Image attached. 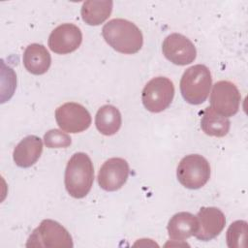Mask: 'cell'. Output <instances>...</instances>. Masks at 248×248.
I'll use <instances>...</instances> for the list:
<instances>
[{
  "mask_svg": "<svg viewBox=\"0 0 248 248\" xmlns=\"http://www.w3.org/2000/svg\"><path fill=\"white\" fill-rule=\"evenodd\" d=\"M102 35L113 49L124 54L138 52L143 44L140 28L123 18H113L107 22L102 29Z\"/></svg>",
  "mask_w": 248,
  "mask_h": 248,
  "instance_id": "6da1fadb",
  "label": "cell"
},
{
  "mask_svg": "<svg viewBox=\"0 0 248 248\" xmlns=\"http://www.w3.org/2000/svg\"><path fill=\"white\" fill-rule=\"evenodd\" d=\"M94 168L89 156L83 152L75 153L66 166L64 183L69 195L75 199L84 198L92 188Z\"/></svg>",
  "mask_w": 248,
  "mask_h": 248,
  "instance_id": "7a4b0ae2",
  "label": "cell"
},
{
  "mask_svg": "<svg viewBox=\"0 0 248 248\" xmlns=\"http://www.w3.org/2000/svg\"><path fill=\"white\" fill-rule=\"evenodd\" d=\"M212 85L209 69L205 65L197 64L189 67L182 75L180 92L183 99L191 105H201L208 97Z\"/></svg>",
  "mask_w": 248,
  "mask_h": 248,
  "instance_id": "3957f363",
  "label": "cell"
},
{
  "mask_svg": "<svg viewBox=\"0 0 248 248\" xmlns=\"http://www.w3.org/2000/svg\"><path fill=\"white\" fill-rule=\"evenodd\" d=\"M70 232L58 222L43 220L29 235L26 247H73Z\"/></svg>",
  "mask_w": 248,
  "mask_h": 248,
  "instance_id": "277c9868",
  "label": "cell"
},
{
  "mask_svg": "<svg viewBox=\"0 0 248 248\" xmlns=\"http://www.w3.org/2000/svg\"><path fill=\"white\" fill-rule=\"evenodd\" d=\"M179 183L188 189H200L210 178L208 161L199 154H190L183 157L176 169Z\"/></svg>",
  "mask_w": 248,
  "mask_h": 248,
  "instance_id": "5b68a950",
  "label": "cell"
},
{
  "mask_svg": "<svg viewBox=\"0 0 248 248\" xmlns=\"http://www.w3.org/2000/svg\"><path fill=\"white\" fill-rule=\"evenodd\" d=\"M174 86L166 77H156L150 79L142 89L141 101L144 108L150 112H161L172 102Z\"/></svg>",
  "mask_w": 248,
  "mask_h": 248,
  "instance_id": "8992f818",
  "label": "cell"
},
{
  "mask_svg": "<svg viewBox=\"0 0 248 248\" xmlns=\"http://www.w3.org/2000/svg\"><path fill=\"white\" fill-rule=\"evenodd\" d=\"M240 100V93L234 83L229 80H220L212 87L210 108L215 112L230 117L238 111Z\"/></svg>",
  "mask_w": 248,
  "mask_h": 248,
  "instance_id": "52a82bcc",
  "label": "cell"
},
{
  "mask_svg": "<svg viewBox=\"0 0 248 248\" xmlns=\"http://www.w3.org/2000/svg\"><path fill=\"white\" fill-rule=\"evenodd\" d=\"M55 119L61 130L67 133H80L91 125L89 111L80 104L68 102L55 110Z\"/></svg>",
  "mask_w": 248,
  "mask_h": 248,
  "instance_id": "ba28073f",
  "label": "cell"
},
{
  "mask_svg": "<svg viewBox=\"0 0 248 248\" xmlns=\"http://www.w3.org/2000/svg\"><path fill=\"white\" fill-rule=\"evenodd\" d=\"M162 51L169 61L179 66L192 63L197 56L194 44L179 33H172L166 37L162 44Z\"/></svg>",
  "mask_w": 248,
  "mask_h": 248,
  "instance_id": "9c48e42d",
  "label": "cell"
},
{
  "mask_svg": "<svg viewBox=\"0 0 248 248\" xmlns=\"http://www.w3.org/2000/svg\"><path fill=\"white\" fill-rule=\"evenodd\" d=\"M129 164L123 158L113 157L107 160L98 172L99 186L108 192L119 190L129 176Z\"/></svg>",
  "mask_w": 248,
  "mask_h": 248,
  "instance_id": "30bf717a",
  "label": "cell"
},
{
  "mask_svg": "<svg viewBox=\"0 0 248 248\" xmlns=\"http://www.w3.org/2000/svg\"><path fill=\"white\" fill-rule=\"evenodd\" d=\"M82 42L80 29L73 23L58 25L48 37V46L57 54H68L78 48Z\"/></svg>",
  "mask_w": 248,
  "mask_h": 248,
  "instance_id": "8fae6325",
  "label": "cell"
},
{
  "mask_svg": "<svg viewBox=\"0 0 248 248\" xmlns=\"http://www.w3.org/2000/svg\"><path fill=\"white\" fill-rule=\"evenodd\" d=\"M198 230L194 236L202 241H209L215 238L223 231L226 218L224 213L217 207H202L198 214Z\"/></svg>",
  "mask_w": 248,
  "mask_h": 248,
  "instance_id": "7c38bea8",
  "label": "cell"
},
{
  "mask_svg": "<svg viewBox=\"0 0 248 248\" xmlns=\"http://www.w3.org/2000/svg\"><path fill=\"white\" fill-rule=\"evenodd\" d=\"M42 152V140L35 135H30L22 139L16 144L13 152V159L16 166L29 168L38 161Z\"/></svg>",
  "mask_w": 248,
  "mask_h": 248,
  "instance_id": "4fadbf2b",
  "label": "cell"
},
{
  "mask_svg": "<svg viewBox=\"0 0 248 248\" xmlns=\"http://www.w3.org/2000/svg\"><path fill=\"white\" fill-rule=\"evenodd\" d=\"M167 230L171 240L182 241L195 234L198 230V219L190 212H178L170 219Z\"/></svg>",
  "mask_w": 248,
  "mask_h": 248,
  "instance_id": "5bb4252c",
  "label": "cell"
},
{
  "mask_svg": "<svg viewBox=\"0 0 248 248\" xmlns=\"http://www.w3.org/2000/svg\"><path fill=\"white\" fill-rule=\"evenodd\" d=\"M23 65L33 75H43L47 72L51 64L48 50L40 44L29 45L23 52Z\"/></svg>",
  "mask_w": 248,
  "mask_h": 248,
  "instance_id": "9a60e30c",
  "label": "cell"
},
{
  "mask_svg": "<svg viewBox=\"0 0 248 248\" xmlns=\"http://www.w3.org/2000/svg\"><path fill=\"white\" fill-rule=\"evenodd\" d=\"M112 5L113 2L109 0L85 1L80 10L81 18L88 25H100L110 16Z\"/></svg>",
  "mask_w": 248,
  "mask_h": 248,
  "instance_id": "2e32d148",
  "label": "cell"
},
{
  "mask_svg": "<svg viewBox=\"0 0 248 248\" xmlns=\"http://www.w3.org/2000/svg\"><path fill=\"white\" fill-rule=\"evenodd\" d=\"M122 124L119 109L112 105L102 106L95 116L97 130L105 136H112L118 132Z\"/></svg>",
  "mask_w": 248,
  "mask_h": 248,
  "instance_id": "e0dca14e",
  "label": "cell"
},
{
  "mask_svg": "<svg viewBox=\"0 0 248 248\" xmlns=\"http://www.w3.org/2000/svg\"><path fill=\"white\" fill-rule=\"evenodd\" d=\"M230 126L229 118L215 112L210 107L205 108L202 111L201 127L206 135L217 138L225 137L229 133Z\"/></svg>",
  "mask_w": 248,
  "mask_h": 248,
  "instance_id": "ac0fdd59",
  "label": "cell"
},
{
  "mask_svg": "<svg viewBox=\"0 0 248 248\" xmlns=\"http://www.w3.org/2000/svg\"><path fill=\"white\" fill-rule=\"evenodd\" d=\"M247 239V222L237 220L232 222L226 234L227 245L230 248H241L246 246Z\"/></svg>",
  "mask_w": 248,
  "mask_h": 248,
  "instance_id": "d6986e66",
  "label": "cell"
},
{
  "mask_svg": "<svg viewBox=\"0 0 248 248\" xmlns=\"http://www.w3.org/2000/svg\"><path fill=\"white\" fill-rule=\"evenodd\" d=\"M44 140L48 148H66L72 143L71 137L58 129L46 132L44 136Z\"/></svg>",
  "mask_w": 248,
  "mask_h": 248,
  "instance_id": "ffe728a7",
  "label": "cell"
}]
</instances>
